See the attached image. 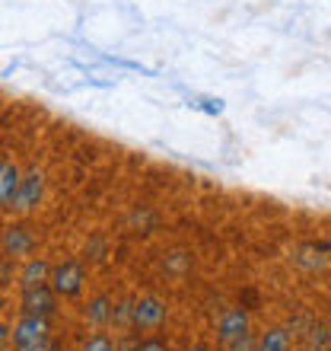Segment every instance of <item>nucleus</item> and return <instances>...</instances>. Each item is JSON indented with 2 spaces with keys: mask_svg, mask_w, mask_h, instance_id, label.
Returning <instances> with one entry per match:
<instances>
[{
  "mask_svg": "<svg viewBox=\"0 0 331 351\" xmlns=\"http://www.w3.org/2000/svg\"><path fill=\"white\" fill-rule=\"evenodd\" d=\"M13 348L16 351H57V342L51 335V319L45 316H19L13 326Z\"/></svg>",
  "mask_w": 331,
  "mask_h": 351,
  "instance_id": "1",
  "label": "nucleus"
},
{
  "mask_svg": "<svg viewBox=\"0 0 331 351\" xmlns=\"http://www.w3.org/2000/svg\"><path fill=\"white\" fill-rule=\"evenodd\" d=\"M83 287H86V268L77 259H67L61 265H55V271H51V291L57 297L74 300V297L83 294Z\"/></svg>",
  "mask_w": 331,
  "mask_h": 351,
  "instance_id": "2",
  "label": "nucleus"
},
{
  "mask_svg": "<svg viewBox=\"0 0 331 351\" xmlns=\"http://www.w3.org/2000/svg\"><path fill=\"white\" fill-rule=\"evenodd\" d=\"M42 198H45V173L42 169H29V173H23V182H19L10 208L16 214H29L42 204Z\"/></svg>",
  "mask_w": 331,
  "mask_h": 351,
  "instance_id": "3",
  "label": "nucleus"
},
{
  "mask_svg": "<svg viewBox=\"0 0 331 351\" xmlns=\"http://www.w3.org/2000/svg\"><path fill=\"white\" fill-rule=\"evenodd\" d=\"M166 319H169L166 300H159V297H140V300H134V319H131V326L137 332H159L166 326Z\"/></svg>",
  "mask_w": 331,
  "mask_h": 351,
  "instance_id": "4",
  "label": "nucleus"
},
{
  "mask_svg": "<svg viewBox=\"0 0 331 351\" xmlns=\"http://www.w3.org/2000/svg\"><path fill=\"white\" fill-rule=\"evenodd\" d=\"M0 246H3V252H7L10 259H32L38 240L29 227H23V223H10L7 230H3V237H0Z\"/></svg>",
  "mask_w": 331,
  "mask_h": 351,
  "instance_id": "5",
  "label": "nucleus"
},
{
  "mask_svg": "<svg viewBox=\"0 0 331 351\" xmlns=\"http://www.w3.org/2000/svg\"><path fill=\"white\" fill-rule=\"evenodd\" d=\"M19 310L26 316H45V319H51L57 313V294L51 291V285L26 287L23 297H19Z\"/></svg>",
  "mask_w": 331,
  "mask_h": 351,
  "instance_id": "6",
  "label": "nucleus"
},
{
  "mask_svg": "<svg viewBox=\"0 0 331 351\" xmlns=\"http://www.w3.org/2000/svg\"><path fill=\"white\" fill-rule=\"evenodd\" d=\"M252 332V316H248L246 306H236V310H226L217 323V342L226 348L230 342H236L239 335Z\"/></svg>",
  "mask_w": 331,
  "mask_h": 351,
  "instance_id": "7",
  "label": "nucleus"
},
{
  "mask_svg": "<svg viewBox=\"0 0 331 351\" xmlns=\"http://www.w3.org/2000/svg\"><path fill=\"white\" fill-rule=\"evenodd\" d=\"M51 271H55V265L48 259H42V256H32V259H26V265L19 268V287L26 291V287H45L51 285Z\"/></svg>",
  "mask_w": 331,
  "mask_h": 351,
  "instance_id": "8",
  "label": "nucleus"
},
{
  "mask_svg": "<svg viewBox=\"0 0 331 351\" xmlns=\"http://www.w3.org/2000/svg\"><path fill=\"white\" fill-rule=\"evenodd\" d=\"M19 182H23V169H19L16 163L3 160V163H0V208H10Z\"/></svg>",
  "mask_w": 331,
  "mask_h": 351,
  "instance_id": "9",
  "label": "nucleus"
},
{
  "mask_svg": "<svg viewBox=\"0 0 331 351\" xmlns=\"http://www.w3.org/2000/svg\"><path fill=\"white\" fill-rule=\"evenodd\" d=\"M111 310H115V300H111L109 294H99V297H92L90 304H86L83 316H86V323H90V326L102 329V326L111 323Z\"/></svg>",
  "mask_w": 331,
  "mask_h": 351,
  "instance_id": "10",
  "label": "nucleus"
},
{
  "mask_svg": "<svg viewBox=\"0 0 331 351\" xmlns=\"http://www.w3.org/2000/svg\"><path fill=\"white\" fill-rule=\"evenodd\" d=\"M293 348V332L284 326H271L258 335V351H290Z\"/></svg>",
  "mask_w": 331,
  "mask_h": 351,
  "instance_id": "11",
  "label": "nucleus"
},
{
  "mask_svg": "<svg viewBox=\"0 0 331 351\" xmlns=\"http://www.w3.org/2000/svg\"><path fill=\"white\" fill-rule=\"evenodd\" d=\"M306 339H309V348L313 351H328L331 348V326L315 323L306 329Z\"/></svg>",
  "mask_w": 331,
  "mask_h": 351,
  "instance_id": "12",
  "label": "nucleus"
},
{
  "mask_svg": "<svg viewBox=\"0 0 331 351\" xmlns=\"http://www.w3.org/2000/svg\"><path fill=\"white\" fill-rule=\"evenodd\" d=\"M83 351H118V342H111L105 332L90 335V342L83 345Z\"/></svg>",
  "mask_w": 331,
  "mask_h": 351,
  "instance_id": "13",
  "label": "nucleus"
},
{
  "mask_svg": "<svg viewBox=\"0 0 331 351\" xmlns=\"http://www.w3.org/2000/svg\"><path fill=\"white\" fill-rule=\"evenodd\" d=\"M226 351H258V335H252V332L239 335L236 342L226 345Z\"/></svg>",
  "mask_w": 331,
  "mask_h": 351,
  "instance_id": "14",
  "label": "nucleus"
},
{
  "mask_svg": "<svg viewBox=\"0 0 331 351\" xmlns=\"http://www.w3.org/2000/svg\"><path fill=\"white\" fill-rule=\"evenodd\" d=\"M137 351H172V348H169V342H166V339H159V335H150V339H140Z\"/></svg>",
  "mask_w": 331,
  "mask_h": 351,
  "instance_id": "15",
  "label": "nucleus"
},
{
  "mask_svg": "<svg viewBox=\"0 0 331 351\" xmlns=\"http://www.w3.org/2000/svg\"><path fill=\"white\" fill-rule=\"evenodd\" d=\"M10 342H13V329H10V326H3V323H0V351L7 348Z\"/></svg>",
  "mask_w": 331,
  "mask_h": 351,
  "instance_id": "16",
  "label": "nucleus"
},
{
  "mask_svg": "<svg viewBox=\"0 0 331 351\" xmlns=\"http://www.w3.org/2000/svg\"><path fill=\"white\" fill-rule=\"evenodd\" d=\"M185 351H211L207 345H191V348H185Z\"/></svg>",
  "mask_w": 331,
  "mask_h": 351,
  "instance_id": "17",
  "label": "nucleus"
},
{
  "mask_svg": "<svg viewBox=\"0 0 331 351\" xmlns=\"http://www.w3.org/2000/svg\"><path fill=\"white\" fill-rule=\"evenodd\" d=\"M328 351H331V348H328Z\"/></svg>",
  "mask_w": 331,
  "mask_h": 351,
  "instance_id": "18",
  "label": "nucleus"
}]
</instances>
